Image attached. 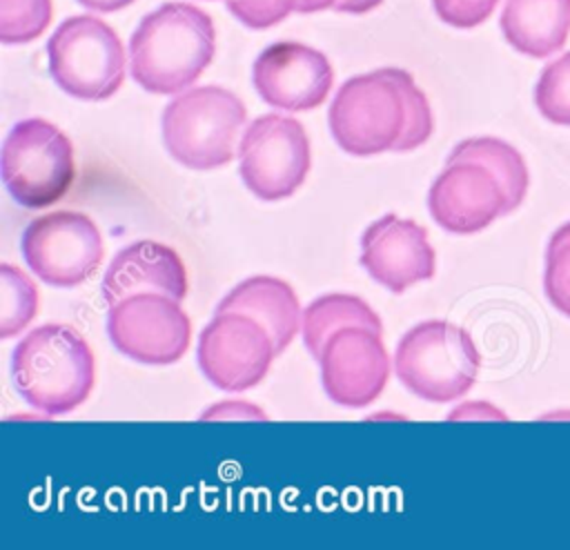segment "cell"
<instances>
[{
  "mask_svg": "<svg viewBox=\"0 0 570 550\" xmlns=\"http://www.w3.org/2000/svg\"><path fill=\"white\" fill-rule=\"evenodd\" d=\"M111 345L142 365H171L189 347L191 321L180 301L160 292L129 294L109 305Z\"/></svg>",
  "mask_w": 570,
  "mask_h": 550,
  "instance_id": "10",
  "label": "cell"
},
{
  "mask_svg": "<svg viewBox=\"0 0 570 550\" xmlns=\"http://www.w3.org/2000/svg\"><path fill=\"white\" fill-rule=\"evenodd\" d=\"M2 305H0V336L11 338L22 332L38 312L36 283L16 265H0Z\"/></svg>",
  "mask_w": 570,
  "mask_h": 550,
  "instance_id": "21",
  "label": "cell"
},
{
  "mask_svg": "<svg viewBox=\"0 0 570 550\" xmlns=\"http://www.w3.org/2000/svg\"><path fill=\"white\" fill-rule=\"evenodd\" d=\"M276 347L263 323L245 312H216L200 330L196 361L207 381L225 392L258 385L274 361Z\"/></svg>",
  "mask_w": 570,
  "mask_h": 550,
  "instance_id": "11",
  "label": "cell"
},
{
  "mask_svg": "<svg viewBox=\"0 0 570 550\" xmlns=\"http://www.w3.org/2000/svg\"><path fill=\"white\" fill-rule=\"evenodd\" d=\"M361 265L392 294L430 281L436 272V254L428 229L412 218L385 214L361 236Z\"/></svg>",
  "mask_w": 570,
  "mask_h": 550,
  "instance_id": "15",
  "label": "cell"
},
{
  "mask_svg": "<svg viewBox=\"0 0 570 550\" xmlns=\"http://www.w3.org/2000/svg\"><path fill=\"white\" fill-rule=\"evenodd\" d=\"M216 312H245L263 323L274 341L276 354H283L301 332L303 310L289 283L276 276H249L232 287Z\"/></svg>",
  "mask_w": 570,
  "mask_h": 550,
  "instance_id": "17",
  "label": "cell"
},
{
  "mask_svg": "<svg viewBox=\"0 0 570 550\" xmlns=\"http://www.w3.org/2000/svg\"><path fill=\"white\" fill-rule=\"evenodd\" d=\"M312 165L305 127L285 114L254 118L238 143V171L261 200H283L307 178Z\"/></svg>",
  "mask_w": 570,
  "mask_h": 550,
  "instance_id": "8",
  "label": "cell"
},
{
  "mask_svg": "<svg viewBox=\"0 0 570 550\" xmlns=\"http://www.w3.org/2000/svg\"><path fill=\"white\" fill-rule=\"evenodd\" d=\"M53 82L78 100H107L125 82V47L96 16H71L47 42Z\"/></svg>",
  "mask_w": 570,
  "mask_h": 550,
  "instance_id": "7",
  "label": "cell"
},
{
  "mask_svg": "<svg viewBox=\"0 0 570 550\" xmlns=\"http://www.w3.org/2000/svg\"><path fill=\"white\" fill-rule=\"evenodd\" d=\"M459 160L481 163L499 178L508 196V214L521 207L528 194L530 176H528V165L517 147L494 136L465 138L459 145H454L445 163H459Z\"/></svg>",
  "mask_w": 570,
  "mask_h": 550,
  "instance_id": "20",
  "label": "cell"
},
{
  "mask_svg": "<svg viewBox=\"0 0 570 550\" xmlns=\"http://www.w3.org/2000/svg\"><path fill=\"white\" fill-rule=\"evenodd\" d=\"M499 24L514 51L548 58L570 36V0H505Z\"/></svg>",
  "mask_w": 570,
  "mask_h": 550,
  "instance_id": "18",
  "label": "cell"
},
{
  "mask_svg": "<svg viewBox=\"0 0 570 550\" xmlns=\"http://www.w3.org/2000/svg\"><path fill=\"white\" fill-rule=\"evenodd\" d=\"M316 361L325 394L343 407L374 403L385 390L392 370L381 334L358 325L330 334Z\"/></svg>",
  "mask_w": 570,
  "mask_h": 550,
  "instance_id": "12",
  "label": "cell"
},
{
  "mask_svg": "<svg viewBox=\"0 0 570 550\" xmlns=\"http://www.w3.org/2000/svg\"><path fill=\"white\" fill-rule=\"evenodd\" d=\"M327 122L336 145L352 156L412 151L434 129L428 96L399 67L347 78L330 105Z\"/></svg>",
  "mask_w": 570,
  "mask_h": 550,
  "instance_id": "1",
  "label": "cell"
},
{
  "mask_svg": "<svg viewBox=\"0 0 570 550\" xmlns=\"http://www.w3.org/2000/svg\"><path fill=\"white\" fill-rule=\"evenodd\" d=\"M428 212L452 234H476L508 214L499 178L481 163H445L428 191Z\"/></svg>",
  "mask_w": 570,
  "mask_h": 550,
  "instance_id": "14",
  "label": "cell"
},
{
  "mask_svg": "<svg viewBox=\"0 0 570 550\" xmlns=\"http://www.w3.org/2000/svg\"><path fill=\"white\" fill-rule=\"evenodd\" d=\"M481 354L465 327L423 321L407 330L394 350L399 381L428 403H452L476 381Z\"/></svg>",
  "mask_w": 570,
  "mask_h": 550,
  "instance_id": "5",
  "label": "cell"
},
{
  "mask_svg": "<svg viewBox=\"0 0 570 550\" xmlns=\"http://www.w3.org/2000/svg\"><path fill=\"white\" fill-rule=\"evenodd\" d=\"M383 0H336V4L332 7L334 11L341 13H367L372 9H376Z\"/></svg>",
  "mask_w": 570,
  "mask_h": 550,
  "instance_id": "29",
  "label": "cell"
},
{
  "mask_svg": "<svg viewBox=\"0 0 570 550\" xmlns=\"http://www.w3.org/2000/svg\"><path fill=\"white\" fill-rule=\"evenodd\" d=\"M436 16L456 29H472L485 22L499 0H432Z\"/></svg>",
  "mask_w": 570,
  "mask_h": 550,
  "instance_id": "26",
  "label": "cell"
},
{
  "mask_svg": "<svg viewBox=\"0 0 570 550\" xmlns=\"http://www.w3.org/2000/svg\"><path fill=\"white\" fill-rule=\"evenodd\" d=\"M347 325H358V327H367L383 334V323L379 314L361 296L345 294V292L323 294L303 310V321H301L303 343L309 350V354L318 359L327 336Z\"/></svg>",
  "mask_w": 570,
  "mask_h": 550,
  "instance_id": "19",
  "label": "cell"
},
{
  "mask_svg": "<svg viewBox=\"0 0 570 550\" xmlns=\"http://www.w3.org/2000/svg\"><path fill=\"white\" fill-rule=\"evenodd\" d=\"M252 82L267 105L283 111H309L327 98L334 71L318 49L283 40L258 53Z\"/></svg>",
  "mask_w": 570,
  "mask_h": 550,
  "instance_id": "13",
  "label": "cell"
},
{
  "mask_svg": "<svg viewBox=\"0 0 570 550\" xmlns=\"http://www.w3.org/2000/svg\"><path fill=\"white\" fill-rule=\"evenodd\" d=\"M336 0H298L296 2V11L298 13H314V11H323L334 7Z\"/></svg>",
  "mask_w": 570,
  "mask_h": 550,
  "instance_id": "31",
  "label": "cell"
},
{
  "mask_svg": "<svg viewBox=\"0 0 570 550\" xmlns=\"http://www.w3.org/2000/svg\"><path fill=\"white\" fill-rule=\"evenodd\" d=\"M20 252L36 278L53 287L85 283L105 258L98 225L87 214L69 209L33 218L22 232Z\"/></svg>",
  "mask_w": 570,
  "mask_h": 550,
  "instance_id": "9",
  "label": "cell"
},
{
  "mask_svg": "<svg viewBox=\"0 0 570 550\" xmlns=\"http://www.w3.org/2000/svg\"><path fill=\"white\" fill-rule=\"evenodd\" d=\"M209 419H256V421H267V414L261 407L249 405L247 401H220L218 405H212L209 410H205L200 414V421H209Z\"/></svg>",
  "mask_w": 570,
  "mask_h": 550,
  "instance_id": "27",
  "label": "cell"
},
{
  "mask_svg": "<svg viewBox=\"0 0 570 550\" xmlns=\"http://www.w3.org/2000/svg\"><path fill=\"white\" fill-rule=\"evenodd\" d=\"M247 122L243 100L218 85L176 94L163 111V143L169 156L196 171L232 163Z\"/></svg>",
  "mask_w": 570,
  "mask_h": 550,
  "instance_id": "4",
  "label": "cell"
},
{
  "mask_svg": "<svg viewBox=\"0 0 570 550\" xmlns=\"http://www.w3.org/2000/svg\"><path fill=\"white\" fill-rule=\"evenodd\" d=\"M134 0H78V4L91 9V11H100V13H111L118 11L122 7H129Z\"/></svg>",
  "mask_w": 570,
  "mask_h": 550,
  "instance_id": "30",
  "label": "cell"
},
{
  "mask_svg": "<svg viewBox=\"0 0 570 550\" xmlns=\"http://www.w3.org/2000/svg\"><path fill=\"white\" fill-rule=\"evenodd\" d=\"M11 379L24 403L45 416H60L89 399L96 381V359L76 327L45 323L16 343Z\"/></svg>",
  "mask_w": 570,
  "mask_h": 550,
  "instance_id": "3",
  "label": "cell"
},
{
  "mask_svg": "<svg viewBox=\"0 0 570 550\" xmlns=\"http://www.w3.org/2000/svg\"><path fill=\"white\" fill-rule=\"evenodd\" d=\"M53 16L51 0H0V40L24 45L45 33Z\"/></svg>",
  "mask_w": 570,
  "mask_h": 550,
  "instance_id": "23",
  "label": "cell"
},
{
  "mask_svg": "<svg viewBox=\"0 0 570 550\" xmlns=\"http://www.w3.org/2000/svg\"><path fill=\"white\" fill-rule=\"evenodd\" d=\"M0 169L7 191L20 207H51L73 185V145L53 122L24 118L4 136Z\"/></svg>",
  "mask_w": 570,
  "mask_h": 550,
  "instance_id": "6",
  "label": "cell"
},
{
  "mask_svg": "<svg viewBox=\"0 0 570 550\" xmlns=\"http://www.w3.org/2000/svg\"><path fill=\"white\" fill-rule=\"evenodd\" d=\"M298 0H227V9L249 29H267L296 11Z\"/></svg>",
  "mask_w": 570,
  "mask_h": 550,
  "instance_id": "25",
  "label": "cell"
},
{
  "mask_svg": "<svg viewBox=\"0 0 570 550\" xmlns=\"http://www.w3.org/2000/svg\"><path fill=\"white\" fill-rule=\"evenodd\" d=\"M450 419H505L499 410H494L492 405H488L485 401H470L461 407H456Z\"/></svg>",
  "mask_w": 570,
  "mask_h": 550,
  "instance_id": "28",
  "label": "cell"
},
{
  "mask_svg": "<svg viewBox=\"0 0 570 550\" xmlns=\"http://www.w3.org/2000/svg\"><path fill=\"white\" fill-rule=\"evenodd\" d=\"M534 105L548 122L570 127V51L543 67L534 85Z\"/></svg>",
  "mask_w": 570,
  "mask_h": 550,
  "instance_id": "22",
  "label": "cell"
},
{
  "mask_svg": "<svg viewBox=\"0 0 570 550\" xmlns=\"http://www.w3.org/2000/svg\"><path fill=\"white\" fill-rule=\"evenodd\" d=\"M100 292L107 305L138 292H160L183 301L187 269L174 247L158 240H134L107 265Z\"/></svg>",
  "mask_w": 570,
  "mask_h": 550,
  "instance_id": "16",
  "label": "cell"
},
{
  "mask_svg": "<svg viewBox=\"0 0 570 550\" xmlns=\"http://www.w3.org/2000/svg\"><path fill=\"white\" fill-rule=\"evenodd\" d=\"M216 31L209 13L187 2H165L129 38L131 78L149 94L189 89L212 65Z\"/></svg>",
  "mask_w": 570,
  "mask_h": 550,
  "instance_id": "2",
  "label": "cell"
},
{
  "mask_svg": "<svg viewBox=\"0 0 570 550\" xmlns=\"http://www.w3.org/2000/svg\"><path fill=\"white\" fill-rule=\"evenodd\" d=\"M543 289L548 301L570 318V220L557 227L548 240Z\"/></svg>",
  "mask_w": 570,
  "mask_h": 550,
  "instance_id": "24",
  "label": "cell"
}]
</instances>
